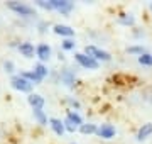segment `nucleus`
<instances>
[{"instance_id": "1", "label": "nucleus", "mask_w": 152, "mask_h": 144, "mask_svg": "<svg viewBox=\"0 0 152 144\" xmlns=\"http://www.w3.org/2000/svg\"><path fill=\"white\" fill-rule=\"evenodd\" d=\"M7 7L14 10L15 14L22 17H31V15H36V10H34V7L27 5V4H22V2H15V0H12V2H7Z\"/></svg>"}, {"instance_id": "2", "label": "nucleus", "mask_w": 152, "mask_h": 144, "mask_svg": "<svg viewBox=\"0 0 152 144\" xmlns=\"http://www.w3.org/2000/svg\"><path fill=\"white\" fill-rule=\"evenodd\" d=\"M75 60H76V63H78L80 66L88 68V70H98V68H100V61L93 60L91 56L85 54V53H76Z\"/></svg>"}, {"instance_id": "3", "label": "nucleus", "mask_w": 152, "mask_h": 144, "mask_svg": "<svg viewBox=\"0 0 152 144\" xmlns=\"http://www.w3.org/2000/svg\"><path fill=\"white\" fill-rule=\"evenodd\" d=\"M85 54L91 56L93 60H96V61H110L112 60L110 53H107V51H103L102 48H96V46H93V44L85 48Z\"/></svg>"}, {"instance_id": "4", "label": "nucleus", "mask_w": 152, "mask_h": 144, "mask_svg": "<svg viewBox=\"0 0 152 144\" xmlns=\"http://www.w3.org/2000/svg\"><path fill=\"white\" fill-rule=\"evenodd\" d=\"M12 87L17 90V92H22V93H29L31 95V92H32V83H29L26 78H22L20 75H15V76H12L10 80Z\"/></svg>"}, {"instance_id": "5", "label": "nucleus", "mask_w": 152, "mask_h": 144, "mask_svg": "<svg viewBox=\"0 0 152 144\" xmlns=\"http://www.w3.org/2000/svg\"><path fill=\"white\" fill-rule=\"evenodd\" d=\"M51 5H53L54 10L61 12L63 15H68V14L75 9V4L69 2V0H51Z\"/></svg>"}, {"instance_id": "6", "label": "nucleus", "mask_w": 152, "mask_h": 144, "mask_svg": "<svg viewBox=\"0 0 152 144\" xmlns=\"http://www.w3.org/2000/svg\"><path fill=\"white\" fill-rule=\"evenodd\" d=\"M115 134H117V131H115V127L112 124H102L96 131V136L102 139H112L115 137Z\"/></svg>"}, {"instance_id": "7", "label": "nucleus", "mask_w": 152, "mask_h": 144, "mask_svg": "<svg viewBox=\"0 0 152 144\" xmlns=\"http://www.w3.org/2000/svg\"><path fill=\"white\" fill-rule=\"evenodd\" d=\"M53 31H54V34H58V36H63V37L69 39L75 36V29H71L69 26H64V24H56L54 27H53Z\"/></svg>"}, {"instance_id": "8", "label": "nucleus", "mask_w": 152, "mask_h": 144, "mask_svg": "<svg viewBox=\"0 0 152 144\" xmlns=\"http://www.w3.org/2000/svg\"><path fill=\"white\" fill-rule=\"evenodd\" d=\"M27 102H29V105L32 107V109H42L44 104H46L44 97L42 95H39V93H31L27 97Z\"/></svg>"}, {"instance_id": "9", "label": "nucleus", "mask_w": 152, "mask_h": 144, "mask_svg": "<svg viewBox=\"0 0 152 144\" xmlns=\"http://www.w3.org/2000/svg\"><path fill=\"white\" fill-rule=\"evenodd\" d=\"M36 54H37V58L41 61H48L49 58H51V48H49L46 43H42V44H39L37 48H36Z\"/></svg>"}, {"instance_id": "10", "label": "nucleus", "mask_w": 152, "mask_h": 144, "mask_svg": "<svg viewBox=\"0 0 152 144\" xmlns=\"http://www.w3.org/2000/svg\"><path fill=\"white\" fill-rule=\"evenodd\" d=\"M49 126H51V129H53V131H54V134H58V136H63V134L66 132L64 122H61L59 119H56V117L49 119Z\"/></svg>"}, {"instance_id": "11", "label": "nucleus", "mask_w": 152, "mask_h": 144, "mask_svg": "<svg viewBox=\"0 0 152 144\" xmlns=\"http://www.w3.org/2000/svg\"><path fill=\"white\" fill-rule=\"evenodd\" d=\"M152 134V122H147V124H142V127L139 129L137 132V141H144Z\"/></svg>"}, {"instance_id": "12", "label": "nucleus", "mask_w": 152, "mask_h": 144, "mask_svg": "<svg viewBox=\"0 0 152 144\" xmlns=\"http://www.w3.org/2000/svg\"><path fill=\"white\" fill-rule=\"evenodd\" d=\"M19 53L26 58H32L34 53H36V48L31 43H22V44H19Z\"/></svg>"}, {"instance_id": "13", "label": "nucleus", "mask_w": 152, "mask_h": 144, "mask_svg": "<svg viewBox=\"0 0 152 144\" xmlns=\"http://www.w3.org/2000/svg\"><path fill=\"white\" fill-rule=\"evenodd\" d=\"M61 82L66 85V87H75V73L71 71V70H64V71L61 73Z\"/></svg>"}, {"instance_id": "14", "label": "nucleus", "mask_w": 152, "mask_h": 144, "mask_svg": "<svg viewBox=\"0 0 152 144\" xmlns=\"http://www.w3.org/2000/svg\"><path fill=\"white\" fill-rule=\"evenodd\" d=\"M66 119L71 120L75 126H78V127H81V126H83V119H81V115H80L76 110H68V112H66Z\"/></svg>"}, {"instance_id": "15", "label": "nucleus", "mask_w": 152, "mask_h": 144, "mask_svg": "<svg viewBox=\"0 0 152 144\" xmlns=\"http://www.w3.org/2000/svg\"><path fill=\"white\" fill-rule=\"evenodd\" d=\"M20 76L26 78L29 83H32V85H34V83H41V82H42V80H41V78H39L36 73H34V70H32V71H22Z\"/></svg>"}, {"instance_id": "16", "label": "nucleus", "mask_w": 152, "mask_h": 144, "mask_svg": "<svg viewBox=\"0 0 152 144\" xmlns=\"http://www.w3.org/2000/svg\"><path fill=\"white\" fill-rule=\"evenodd\" d=\"M34 119H36V120L41 124V126H46V124L49 122V120H48V115L44 114L42 109H34Z\"/></svg>"}, {"instance_id": "17", "label": "nucleus", "mask_w": 152, "mask_h": 144, "mask_svg": "<svg viewBox=\"0 0 152 144\" xmlns=\"http://www.w3.org/2000/svg\"><path fill=\"white\" fill-rule=\"evenodd\" d=\"M117 22H118V24H124V26H134L135 19H134L132 15H127V14H120V15L117 17Z\"/></svg>"}, {"instance_id": "18", "label": "nucleus", "mask_w": 152, "mask_h": 144, "mask_svg": "<svg viewBox=\"0 0 152 144\" xmlns=\"http://www.w3.org/2000/svg\"><path fill=\"white\" fill-rule=\"evenodd\" d=\"M98 131V126L96 124H83L80 127V132L81 134H96Z\"/></svg>"}, {"instance_id": "19", "label": "nucleus", "mask_w": 152, "mask_h": 144, "mask_svg": "<svg viewBox=\"0 0 152 144\" xmlns=\"http://www.w3.org/2000/svg\"><path fill=\"white\" fill-rule=\"evenodd\" d=\"M34 73H36L41 80H44V78L48 76V68L44 66L42 63H37V65L34 66Z\"/></svg>"}, {"instance_id": "20", "label": "nucleus", "mask_w": 152, "mask_h": 144, "mask_svg": "<svg viewBox=\"0 0 152 144\" xmlns=\"http://www.w3.org/2000/svg\"><path fill=\"white\" fill-rule=\"evenodd\" d=\"M137 60H139V63H140L142 66H152V54H149V53L140 54Z\"/></svg>"}, {"instance_id": "21", "label": "nucleus", "mask_w": 152, "mask_h": 144, "mask_svg": "<svg viewBox=\"0 0 152 144\" xmlns=\"http://www.w3.org/2000/svg\"><path fill=\"white\" fill-rule=\"evenodd\" d=\"M129 53H130V54H144V53H145V49H144V46H130V48H129Z\"/></svg>"}, {"instance_id": "22", "label": "nucleus", "mask_w": 152, "mask_h": 144, "mask_svg": "<svg viewBox=\"0 0 152 144\" xmlns=\"http://www.w3.org/2000/svg\"><path fill=\"white\" fill-rule=\"evenodd\" d=\"M36 5L41 7V9H44V10H54L53 5H51V0H49V2H46V0H37V2H36Z\"/></svg>"}, {"instance_id": "23", "label": "nucleus", "mask_w": 152, "mask_h": 144, "mask_svg": "<svg viewBox=\"0 0 152 144\" xmlns=\"http://www.w3.org/2000/svg\"><path fill=\"white\" fill-rule=\"evenodd\" d=\"M75 41H73V39H64V41H63V49L64 51H71V49H75Z\"/></svg>"}, {"instance_id": "24", "label": "nucleus", "mask_w": 152, "mask_h": 144, "mask_svg": "<svg viewBox=\"0 0 152 144\" xmlns=\"http://www.w3.org/2000/svg\"><path fill=\"white\" fill-rule=\"evenodd\" d=\"M64 129L66 131H68V132H76V131H78V126H75V124H73V122L71 120H68V119H64Z\"/></svg>"}, {"instance_id": "25", "label": "nucleus", "mask_w": 152, "mask_h": 144, "mask_svg": "<svg viewBox=\"0 0 152 144\" xmlns=\"http://www.w3.org/2000/svg\"><path fill=\"white\" fill-rule=\"evenodd\" d=\"M66 102H68V104H69V105L73 107V109H76V110H78V109L81 107V105H80V102H78V100L71 98V97H69V98H66Z\"/></svg>"}, {"instance_id": "26", "label": "nucleus", "mask_w": 152, "mask_h": 144, "mask_svg": "<svg viewBox=\"0 0 152 144\" xmlns=\"http://www.w3.org/2000/svg\"><path fill=\"white\" fill-rule=\"evenodd\" d=\"M14 63H12V61H5V63H4V70H5L7 73H12L14 71Z\"/></svg>"}, {"instance_id": "27", "label": "nucleus", "mask_w": 152, "mask_h": 144, "mask_svg": "<svg viewBox=\"0 0 152 144\" xmlns=\"http://www.w3.org/2000/svg\"><path fill=\"white\" fill-rule=\"evenodd\" d=\"M149 9H151V10H152V4H149Z\"/></svg>"}]
</instances>
